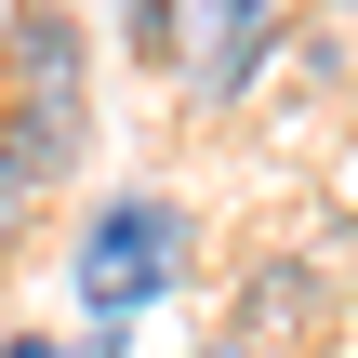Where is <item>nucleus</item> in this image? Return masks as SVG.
<instances>
[{
    "label": "nucleus",
    "instance_id": "nucleus-1",
    "mask_svg": "<svg viewBox=\"0 0 358 358\" xmlns=\"http://www.w3.org/2000/svg\"><path fill=\"white\" fill-rule=\"evenodd\" d=\"M173 266H186V213H173V199H106V213L80 226V266H66V279H80V306L120 332L146 292H173Z\"/></svg>",
    "mask_w": 358,
    "mask_h": 358
},
{
    "label": "nucleus",
    "instance_id": "nucleus-2",
    "mask_svg": "<svg viewBox=\"0 0 358 358\" xmlns=\"http://www.w3.org/2000/svg\"><path fill=\"white\" fill-rule=\"evenodd\" d=\"M80 106H93V93H80V27H66L53 0H27V13H13V120H0V133H13L40 173H66V159H80Z\"/></svg>",
    "mask_w": 358,
    "mask_h": 358
},
{
    "label": "nucleus",
    "instance_id": "nucleus-3",
    "mask_svg": "<svg viewBox=\"0 0 358 358\" xmlns=\"http://www.w3.org/2000/svg\"><path fill=\"white\" fill-rule=\"evenodd\" d=\"M279 13L292 0H173V66L199 106H239L266 66H279Z\"/></svg>",
    "mask_w": 358,
    "mask_h": 358
},
{
    "label": "nucleus",
    "instance_id": "nucleus-4",
    "mask_svg": "<svg viewBox=\"0 0 358 358\" xmlns=\"http://www.w3.org/2000/svg\"><path fill=\"white\" fill-rule=\"evenodd\" d=\"M40 199H53V173H40V159H27V146L0 133V239H13V226H27Z\"/></svg>",
    "mask_w": 358,
    "mask_h": 358
},
{
    "label": "nucleus",
    "instance_id": "nucleus-5",
    "mask_svg": "<svg viewBox=\"0 0 358 358\" xmlns=\"http://www.w3.org/2000/svg\"><path fill=\"white\" fill-rule=\"evenodd\" d=\"M0 358H53V345H40V332H13V345H0Z\"/></svg>",
    "mask_w": 358,
    "mask_h": 358
},
{
    "label": "nucleus",
    "instance_id": "nucleus-6",
    "mask_svg": "<svg viewBox=\"0 0 358 358\" xmlns=\"http://www.w3.org/2000/svg\"><path fill=\"white\" fill-rule=\"evenodd\" d=\"M80 358H120V345H80Z\"/></svg>",
    "mask_w": 358,
    "mask_h": 358
},
{
    "label": "nucleus",
    "instance_id": "nucleus-7",
    "mask_svg": "<svg viewBox=\"0 0 358 358\" xmlns=\"http://www.w3.org/2000/svg\"><path fill=\"white\" fill-rule=\"evenodd\" d=\"M213 358H252V345H213Z\"/></svg>",
    "mask_w": 358,
    "mask_h": 358
},
{
    "label": "nucleus",
    "instance_id": "nucleus-8",
    "mask_svg": "<svg viewBox=\"0 0 358 358\" xmlns=\"http://www.w3.org/2000/svg\"><path fill=\"white\" fill-rule=\"evenodd\" d=\"M345 13H358V0H345Z\"/></svg>",
    "mask_w": 358,
    "mask_h": 358
}]
</instances>
